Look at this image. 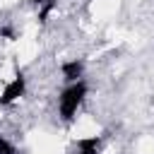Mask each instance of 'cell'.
<instances>
[{"label":"cell","instance_id":"obj_1","mask_svg":"<svg viewBox=\"0 0 154 154\" xmlns=\"http://www.w3.org/2000/svg\"><path fill=\"white\" fill-rule=\"evenodd\" d=\"M84 96H87V84H84L82 79L72 82V84L60 94V118H63V120H72Z\"/></svg>","mask_w":154,"mask_h":154},{"label":"cell","instance_id":"obj_2","mask_svg":"<svg viewBox=\"0 0 154 154\" xmlns=\"http://www.w3.org/2000/svg\"><path fill=\"white\" fill-rule=\"evenodd\" d=\"M24 89H26V79H24L22 75H17V77L2 89V94H0V103L7 106V103H12V101H17V99L24 94Z\"/></svg>","mask_w":154,"mask_h":154},{"label":"cell","instance_id":"obj_3","mask_svg":"<svg viewBox=\"0 0 154 154\" xmlns=\"http://www.w3.org/2000/svg\"><path fill=\"white\" fill-rule=\"evenodd\" d=\"M82 72H84V65H82L79 60H67V63H63V77H65L67 82L82 79Z\"/></svg>","mask_w":154,"mask_h":154},{"label":"cell","instance_id":"obj_4","mask_svg":"<svg viewBox=\"0 0 154 154\" xmlns=\"http://www.w3.org/2000/svg\"><path fill=\"white\" fill-rule=\"evenodd\" d=\"M99 147H101V140L94 135V137H82L77 142V154H99Z\"/></svg>","mask_w":154,"mask_h":154},{"label":"cell","instance_id":"obj_5","mask_svg":"<svg viewBox=\"0 0 154 154\" xmlns=\"http://www.w3.org/2000/svg\"><path fill=\"white\" fill-rule=\"evenodd\" d=\"M0 154H14V147H12L5 137H0Z\"/></svg>","mask_w":154,"mask_h":154},{"label":"cell","instance_id":"obj_6","mask_svg":"<svg viewBox=\"0 0 154 154\" xmlns=\"http://www.w3.org/2000/svg\"><path fill=\"white\" fill-rule=\"evenodd\" d=\"M31 2H34V5H38V7H43V5H48L51 0H31Z\"/></svg>","mask_w":154,"mask_h":154}]
</instances>
